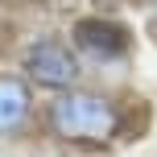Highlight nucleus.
Masks as SVG:
<instances>
[{"label":"nucleus","mask_w":157,"mask_h":157,"mask_svg":"<svg viewBox=\"0 0 157 157\" xmlns=\"http://www.w3.org/2000/svg\"><path fill=\"white\" fill-rule=\"evenodd\" d=\"M50 124L66 141H108L120 128V112L103 95L91 91H62L50 103Z\"/></svg>","instance_id":"f257e3e1"},{"label":"nucleus","mask_w":157,"mask_h":157,"mask_svg":"<svg viewBox=\"0 0 157 157\" xmlns=\"http://www.w3.org/2000/svg\"><path fill=\"white\" fill-rule=\"evenodd\" d=\"M71 41H75V54L87 58V62H120V58L128 54V33L120 29L116 21H99V17H83V21H75L71 29Z\"/></svg>","instance_id":"f03ea898"},{"label":"nucleus","mask_w":157,"mask_h":157,"mask_svg":"<svg viewBox=\"0 0 157 157\" xmlns=\"http://www.w3.org/2000/svg\"><path fill=\"white\" fill-rule=\"evenodd\" d=\"M25 71H29L33 83L62 91V87H71L75 78H78V58L62 46V41L46 37V41H37V46H29V54H25Z\"/></svg>","instance_id":"7ed1b4c3"},{"label":"nucleus","mask_w":157,"mask_h":157,"mask_svg":"<svg viewBox=\"0 0 157 157\" xmlns=\"http://www.w3.org/2000/svg\"><path fill=\"white\" fill-rule=\"evenodd\" d=\"M29 87L13 75H0V132H13L29 120Z\"/></svg>","instance_id":"20e7f679"},{"label":"nucleus","mask_w":157,"mask_h":157,"mask_svg":"<svg viewBox=\"0 0 157 157\" xmlns=\"http://www.w3.org/2000/svg\"><path fill=\"white\" fill-rule=\"evenodd\" d=\"M13 157H58V153H50V149H21V153H13Z\"/></svg>","instance_id":"39448f33"}]
</instances>
